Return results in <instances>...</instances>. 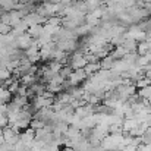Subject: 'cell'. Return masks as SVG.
Returning a JSON list of instances; mask_svg holds the SVG:
<instances>
[{"label":"cell","instance_id":"6da1fadb","mask_svg":"<svg viewBox=\"0 0 151 151\" xmlns=\"http://www.w3.org/2000/svg\"><path fill=\"white\" fill-rule=\"evenodd\" d=\"M84 69H85L87 75H88V76H91V75L97 73V72L101 69V63H100V62H97V63H88Z\"/></svg>","mask_w":151,"mask_h":151},{"label":"cell","instance_id":"7a4b0ae2","mask_svg":"<svg viewBox=\"0 0 151 151\" xmlns=\"http://www.w3.org/2000/svg\"><path fill=\"white\" fill-rule=\"evenodd\" d=\"M148 51H150V43H148V41H141V43H138L137 53H138L139 56H144V54H147Z\"/></svg>","mask_w":151,"mask_h":151},{"label":"cell","instance_id":"3957f363","mask_svg":"<svg viewBox=\"0 0 151 151\" xmlns=\"http://www.w3.org/2000/svg\"><path fill=\"white\" fill-rule=\"evenodd\" d=\"M138 96H139V99H150L151 97V85H147V87H144V88H139L138 90Z\"/></svg>","mask_w":151,"mask_h":151},{"label":"cell","instance_id":"277c9868","mask_svg":"<svg viewBox=\"0 0 151 151\" xmlns=\"http://www.w3.org/2000/svg\"><path fill=\"white\" fill-rule=\"evenodd\" d=\"M46 123H47V122H44L43 119H35V117H34V119L31 120L29 126H31L32 129H35V131H37V129H41V128H44V126H46Z\"/></svg>","mask_w":151,"mask_h":151},{"label":"cell","instance_id":"5b68a950","mask_svg":"<svg viewBox=\"0 0 151 151\" xmlns=\"http://www.w3.org/2000/svg\"><path fill=\"white\" fill-rule=\"evenodd\" d=\"M7 125H9V119H7V114H6V113L0 114V129L6 128Z\"/></svg>","mask_w":151,"mask_h":151}]
</instances>
